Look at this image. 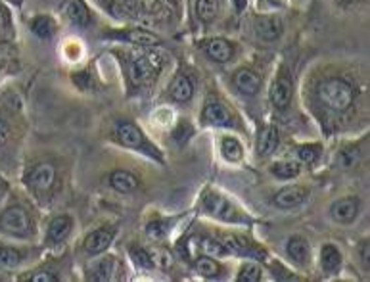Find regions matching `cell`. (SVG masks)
Segmentation results:
<instances>
[{
  "mask_svg": "<svg viewBox=\"0 0 370 282\" xmlns=\"http://www.w3.org/2000/svg\"><path fill=\"white\" fill-rule=\"evenodd\" d=\"M0 233L16 238H29L33 234V223L21 206H10L0 212Z\"/></svg>",
  "mask_w": 370,
  "mask_h": 282,
  "instance_id": "cell-2",
  "label": "cell"
},
{
  "mask_svg": "<svg viewBox=\"0 0 370 282\" xmlns=\"http://www.w3.org/2000/svg\"><path fill=\"white\" fill-rule=\"evenodd\" d=\"M31 31H33L39 39L42 41H50L52 37L56 35V21L50 18V16H37L31 21Z\"/></svg>",
  "mask_w": 370,
  "mask_h": 282,
  "instance_id": "cell-24",
  "label": "cell"
},
{
  "mask_svg": "<svg viewBox=\"0 0 370 282\" xmlns=\"http://www.w3.org/2000/svg\"><path fill=\"white\" fill-rule=\"evenodd\" d=\"M263 278V271L255 263H244L238 273V282H259Z\"/></svg>",
  "mask_w": 370,
  "mask_h": 282,
  "instance_id": "cell-30",
  "label": "cell"
},
{
  "mask_svg": "<svg viewBox=\"0 0 370 282\" xmlns=\"http://www.w3.org/2000/svg\"><path fill=\"white\" fill-rule=\"evenodd\" d=\"M0 188H4V185H2V180H0Z\"/></svg>",
  "mask_w": 370,
  "mask_h": 282,
  "instance_id": "cell-41",
  "label": "cell"
},
{
  "mask_svg": "<svg viewBox=\"0 0 370 282\" xmlns=\"http://www.w3.org/2000/svg\"><path fill=\"white\" fill-rule=\"evenodd\" d=\"M8 138H10V127H8L6 119L0 117V148L6 145Z\"/></svg>",
  "mask_w": 370,
  "mask_h": 282,
  "instance_id": "cell-38",
  "label": "cell"
},
{
  "mask_svg": "<svg viewBox=\"0 0 370 282\" xmlns=\"http://www.w3.org/2000/svg\"><path fill=\"white\" fill-rule=\"evenodd\" d=\"M140 185V180L135 173L125 171V169H117L110 175V186L113 190L121 194H130L135 192Z\"/></svg>",
  "mask_w": 370,
  "mask_h": 282,
  "instance_id": "cell-17",
  "label": "cell"
},
{
  "mask_svg": "<svg viewBox=\"0 0 370 282\" xmlns=\"http://www.w3.org/2000/svg\"><path fill=\"white\" fill-rule=\"evenodd\" d=\"M116 37L125 42H130V44H137V47H154V44L161 42L158 35L144 31V29H129L125 33H117Z\"/></svg>",
  "mask_w": 370,
  "mask_h": 282,
  "instance_id": "cell-20",
  "label": "cell"
},
{
  "mask_svg": "<svg viewBox=\"0 0 370 282\" xmlns=\"http://www.w3.org/2000/svg\"><path fill=\"white\" fill-rule=\"evenodd\" d=\"M286 254L294 263L297 265H307L311 259V248H309V242L303 236H292L286 244Z\"/></svg>",
  "mask_w": 370,
  "mask_h": 282,
  "instance_id": "cell-18",
  "label": "cell"
},
{
  "mask_svg": "<svg viewBox=\"0 0 370 282\" xmlns=\"http://www.w3.org/2000/svg\"><path fill=\"white\" fill-rule=\"evenodd\" d=\"M357 159H359V150L357 148H345L340 154V166L345 167V169H350L357 164Z\"/></svg>",
  "mask_w": 370,
  "mask_h": 282,
  "instance_id": "cell-34",
  "label": "cell"
},
{
  "mask_svg": "<svg viewBox=\"0 0 370 282\" xmlns=\"http://www.w3.org/2000/svg\"><path fill=\"white\" fill-rule=\"evenodd\" d=\"M116 269H117L116 259H113L111 255H108V257H102V259H98L97 263L90 265L89 276L92 281H98V282L110 281L111 276H113V273H116Z\"/></svg>",
  "mask_w": 370,
  "mask_h": 282,
  "instance_id": "cell-23",
  "label": "cell"
},
{
  "mask_svg": "<svg viewBox=\"0 0 370 282\" xmlns=\"http://www.w3.org/2000/svg\"><path fill=\"white\" fill-rule=\"evenodd\" d=\"M196 271L202 276H206V278H217L223 269H221L219 263L207 255V257H199L198 262H196Z\"/></svg>",
  "mask_w": 370,
  "mask_h": 282,
  "instance_id": "cell-28",
  "label": "cell"
},
{
  "mask_svg": "<svg viewBox=\"0 0 370 282\" xmlns=\"http://www.w3.org/2000/svg\"><path fill=\"white\" fill-rule=\"evenodd\" d=\"M71 231H73V219L69 215H58L50 221L47 240H49V244H60L68 238Z\"/></svg>",
  "mask_w": 370,
  "mask_h": 282,
  "instance_id": "cell-16",
  "label": "cell"
},
{
  "mask_svg": "<svg viewBox=\"0 0 370 282\" xmlns=\"http://www.w3.org/2000/svg\"><path fill=\"white\" fill-rule=\"evenodd\" d=\"M316 98L330 111L342 114L350 110L355 100V89L351 87L350 81H345L342 77H328L316 87Z\"/></svg>",
  "mask_w": 370,
  "mask_h": 282,
  "instance_id": "cell-1",
  "label": "cell"
},
{
  "mask_svg": "<svg viewBox=\"0 0 370 282\" xmlns=\"http://www.w3.org/2000/svg\"><path fill=\"white\" fill-rule=\"evenodd\" d=\"M361 212V202L357 198H342L336 200L332 206H330V217L336 221V223H353L357 219V215Z\"/></svg>",
  "mask_w": 370,
  "mask_h": 282,
  "instance_id": "cell-11",
  "label": "cell"
},
{
  "mask_svg": "<svg viewBox=\"0 0 370 282\" xmlns=\"http://www.w3.org/2000/svg\"><path fill=\"white\" fill-rule=\"evenodd\" d=\"M233 83L240 92H244L247 97H254L261 89V77L255 73L254 69L240 68L234 73Z\"/></svg>",
  "mask_w": 370,
  "mask_h": 282,
  "instance_id": "cell-14",
  "label": "cell"
},
{
  "mask_svg": "<svg viewBox=\"0 0 370 282\" xmlns=\"http://www.w3.org/2000/svg\"><path fill=\"white\" fill-rule=\"evenodd\" d=\"M278 140H280V135H278V129L274 125H269L265 127L259 135V142H257V154L261 158H269L271 154H274V150L278 148Z\"/></svg>",
  "mask_w": 370,
  "mask_h": 282,
  "instance_id": "cell-21",
  "label": "cell"
},
{
  "mask_svg": "<svg viewBox=\"0 0 370 282\" xmlns=\"http://www.w3.org/2000/svg\"><path fill=\"white\" fill-rule=\"evenodd\" d=\"M221 0H196V16L204 23H211L219 16Z\"/></svg>",
  "mask_w": 370,
  "mask_h": 282,
  "instance_id": "cell-25",
  "label": "cell"
},
{
  "mask_svg": "<svg viewBox=\"0 0 370 282\" xmlns=\"http://www.w3.org/2000/svg\"><path fill=\"white\" fill-rule=\"evenodd\" d=\"M31 282H58V276L49 273V271H41V273H37L29 278Z\"/></svg>",
  "mask_w": 370,
  "mask_h": 282,
  "instance_id": "cell-37",
  "label": "cell"
},
{
  "mask_svg": "<svg viewBox=\"0 0 370 282\" xmlns=\"http://www.w3.org/2000/svg\"><path fill=\"white\" fill-rule=\"evenodd\" d=\"M199 248L206 255L209 257H219V255L226 254V248L223 246V242L213 240V238H204V240L199 242Z\"/></svg>",
  "mask_w": 370,
  "mask_h": 282,
  "instance_id": "cell-33",
  "label": "cell"
},
{
  "mask_svg": "<svg viewBox=\"0 0 370 282\" xmlns=\"http://www.w3.org/2000/svg\"><path fill=\"white\" fill-rule=\"evenodd\" d=\"M113 238H116V231L113 228H97V231H92V233L85 236L82 248L90 255L104 254L111 246Z\"/></svg>",
  "mask_w": 370,
  "mask_h": 282,
  "instance_id": "cell-10",
  "label": "cell"
},
{
  "mask_svg": "<svg viewBox=\"0 0 370 282\" xmlns=\"http://www.w3.org/2000/svg\"><path fill=\"white\" fill-rule=\"evenodd\" d=\"M129 252H130V257H132V262H135V265H138V267L142 269L154 267V257H152L150 252H146V250L140 248V246H132Z\"/></svg>",
  "mask_w": 370,
  "mask_h": 282,
  "instance_id": "cell-31",
  "label": "cell"
},
{
  "mask_svg": "<svg viewBox=\"0 0 370 282\" xmlns=\"http://www.w3.org/2000/svg\"><path fill=\"white\" fill-rule=\"evenodd\" d=\"M23 262V254L20 250L0 246V267H16Z\"/></svg>",
  "mask_w": 370,
  "mask_h": 282,
  "instance_id": "cell-29",
  "label": "cell"
},
{
  "mask_svg": "<svg viewBox=\"0 0 370 282\" xmlns=\"http://www.w3.org/2000/svg\"><path fill=\"white\" fill-rule=\"evenodd\" d=\"M221 152L228 161H240L244 156V148L234 137H225L221 140Z\"/></svg>",
  "mask_w": 370,
  "mask_h": 282,
  "instance_id": "cell-27",
  "label": "cell"
},
{
  "mask_svg": "<svg viewBox=\"0 0 370 282\" xmlns=\"http://www.w3.org/2000/svg\"><path fill=\"white\" fill-rule=\"evenodd\" d=\"M297 156L305 166H313L319 156H321V146L319 145H305L297 150Z\"/></svg>",
  "mask_w": 370,
  "mask_h": 282,
  "instance_id": "cell-32",
  "label": "cell"
},
{
  "mask_svg": "<svg viewBox=\"0 0 370 282\" xmlns=\"http://www.w3.org/2000/svg\"><path fill=\"white\" fill-rule=\"evenodd\" d=\"M271 104H273L276 110H286L290 104H292V97H294V81L288 71L282 69L278 77L274 79L273 87H271Z\"/></svg>",
  "mask_w": 370,
  "mask_h": 282,
  "instance_id": "cell-5",
  "label": "cell"
},
{
  "mask_svg": "<svg viewBox=\"0 0 370 282\" xmlns=\"http://www.w3.org/2000/svg\"><path fill=\"white\" fill-rule=\"evenodd\" d=\"M56 183V169L50 164H39L35 166L25 177V185L33 190V192L47 194L54 186Z\"/></svg>",
  "mask_w": 370,
  "mask_h": 282,
  "instance_id": "cell-6",
  "label": "cell"
},
{
  "mask_svg": "<svg viewBox=\"0 0 370 282\" xmlns=\"http://www.w3.org/2000/svg\"><path fill=\"white\" fill-rule=\"evenodd\" d=\"M204 50H206L207 58L217 63H226L234 58V44L223 37H215L204 42Z\"/></svg>",
  "mask_w": 370,
  "mask_h": 282,
  "instance_id": "cell-13",
  "label": "cell"
},
{
  "mask_svg": "<svg viewBox=\"0 0 370 282\" xmlns=\"http://www.w3.org/2000/svg\"><path fill=\"white\" fill-rule=\"evenodd\" d=\"M246 6H247V0H234V8H236L238 14H242V12L246 10Z\"/></svg>",
  "mask_w": 370,
  "mask_h": 282,
  "instance_id": "cell-39",
  "label": "cell"
},
{
  "mask_svg": "<svg viewBox=\"0 0 370 282\" xmlns=\"http://www.w3.org/2000/svg\"><path fill=\"white\" fill-rule=\"evenodd\" d=\"M116 135H117V140H119L123 146H127V148L142 150L146 152V154H152V156L159 158V154L156 152V148L146 140L142 131H140L135 123H130V121H119L116 127Z\"/></svg>",
  "mask_w": 370,
  "mask_h": 282,
  "instance_id": "cell-3",
  "label": "cell"
},
{
  "mask_svg": "<svg viewBox=\"0 0 370 282\" xmlns=\"http://www.w3.org/2000/svg\"><path fill=\"white\" fill-rule=\"evenodd\" d=\"M165 225H167L165 221H154V223H150V225L146 227V234H148L150 238L159 240V238H164L165 233H167V227H165Z\"/></svg>",
  "mask_w": 370,
  "mask_h": 282,
  "instance_id": "cell-35",
  "label": "cell"
},
{
  "mask_svg": "<svg viewBox=\"0 0 370 282\" xmlns=\"http://www.w3.org/2000/svg\"><path fill=\"white\" fill-rule=\"evenodd\" d=\"M321 267L324 273H336L342 267V252L334 244H324L321 250Z\"/></svg>",
  "mask_w": 370,
  "mask_h": 282,
  "instance_id": "cell-22",
  "label": "cell"
},
{
  "mask_svg": "<svg viewBox=\"0 0 370 282\" xmlns=\"http://www.w3.org/2000/svg\"><path fill=\"white\" fill-rule=\"evenodd\" d=\"M202 119L204 123L213 125V127H233L234 125L233 114L219 100H209L206 104V108L202 111Z\"/></svg>",
  "mask_w": 370,
  "mask_h": 282,
  "instance_id": "cell-8",
  "label": "cell"
},
{
  "mask_svg": "<svg viewBox=\"0 0 370 282\" xmlns=\"http://www.w3.org/2000/svg\"><path fill=\"white\" fill-rule=\"evenodd\" d=\"M204 207H206L207 214H211L213 217H219L223 221H238L240 215L236 212V207L228 202L226 198H223L221 194L209 192L204 196Z\"/></svg>",
  "mask_w": 370,
  "mask_h": 282,
  "instance_id": "cell-7",
  "label": "cell"
},
{
  "mask_svg": "<svg viewBox=\"0 0 370 282\" xmlns=\"http://www.w3.org/2000/svg\"><path fill=\"white\" fill-rule=\"evenodd\" d=\"M161 69V60L154 52L138 54L129 66V75L135 85H144Z\"/></svg>",
  "mask_w": 370,
  "mask_h": 282,
  "instance_id": "cell-4",
  "label": "cell"
},
{
  "mask_svg": "<svg viewBox=\"0 0 370 282\" xmlns=\"http://www.w3.org/2000/svg\"><path fill=\"white\" fill-rule=\"evenodd\" d=\"M169 97L178 104H186L190 102L194 97V85L190 81V77L185 75V73H178L175 75V79L169 85Z\"/></svg>",
  "mask_w": 370,
  "mask_h": 282,
  "instance_id": "cell-15",
  "label": "cell"
},
{
  "mask_svg": "<svg viewBox=\"0 0 370 282\" xmlns=\"http://www.w3.org/2000/svg\"><path fill=\"white\" fill-rule=\"evenodd\" d=\"M307 196L309 190L305 186L290 185L284 186L282 190H278V192L274 194L273 204L276 207H280V209H292V207L302 206L303 202L307 200Z\"/></svg>",
  "mask_w": 370,
  "mask_h": 282,
  "instance_id": "cell-9",
  "label": "cell"
},
{
  "mask_svg": "<svg viewBox=\"0 0 370 282\" xmlns=\"http://www.w3.org/2000/svg\"><path fill=\"white\" fill-rule=\"evenodd\" d=\"M165 2H169V4H177L178 0H165Z\"/></svg>",
  "mask_w": 370,
  "mask_h": 282,
  "instance_id": "cell-40",
  "label": "cell"
},
{
  "mask_svg": "<svg viewBox=\"0 0 370 282\" xmlns=\"http://www.w3.org/2000/svg\"><path fill=\"white\" fill-rule=\"evenodd\" d=\"M255 35L263 41H276L284 31V23L278 16H257L254 20Z\"/></svg>",
  "mask_w": 370,
  "mask_h": 282,
  "instance_id": "cell-12",
  "label": "cell"
},
{
  "mask_svg": "<svg viewBox=\"0 0 370 282\" xmlns=\"http://www.w3.org/2000/svg\"><path fill=\"white\" fill-rule=\"evenodd\" d=\"M66 16L75 27L85 29L90 23V12L85 0H69L68 6H66Z\"/></svg>",
  "mask_w": 370,
  "mask_h": 282,
  "instance_id": "cell-19",
  "label": "cell"
},
{
  "mask_svg": "<svg viewBox=\"0 0 370 282\" xmlns=\"http://www.w3.org/2000/svg\"><path fill=\"white\" fill-rule=\"evenodd\" d=\"M12 2H14V0H12ZM16 2H20V0H16Z\"/></svg>",
  "mask_w": 370,
  "mask_h": 282,
  "instance_id": "cell-42",
  "label": "cell"
},
{
  "mask_svg": "<svg viewBox=\"0 0 370 282\" xmlns=\"http://www.w3.org/2000/svg\"><path fill=\"white\" fill-rule=\"evenodd\" d=\"M359 255H361V262H363V267L369 271V255H370V244L369 240L361 242L359 246Z\"/></svg>",
  "mask_w": 370,
  "mask_h": 282,
  "instance_id": "cell-36",
  "label": "cell"
},
{
  "mask_svg": "<svg viewBox=\"0 0 370 282\" xmlns=\"http://www.w3.org/2000/svg\"><path fill=\"white\" fill-rule=\"evenodd\" d=\"M302 171V167L297 161H276L271 166V173L278 179H295Z\"/></svg>",
  "mask_w": 370,
  "mask_h": 282,
  "instance_id": "cell-26",
  "label": "cell"
}]
</instances>
